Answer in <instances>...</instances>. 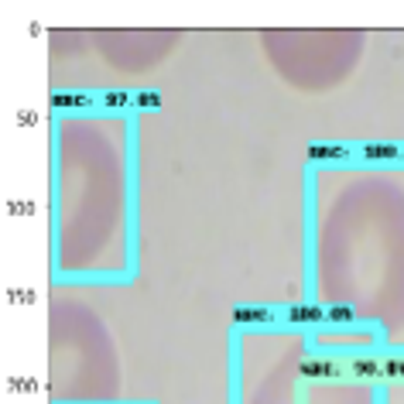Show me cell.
I'll use <instances>...</instances> for the list:
<instances>
[{
  "label": "cell",
  "mask_w": 404,
  "mask_h": 404,
  "mask_svg": "<svg viewBox=\"0 0 404 404\" xmlns=\"http://www.w3.org/2000/svg\"><path fill=\"white\" fill-rule=\"evenodd\" d=\"M233 319H236V322H271V315L260 312V308H236Z\"/></svg>",
  "instance_id": "2"
},
{
  "label": "cell",
  "mask_w": 404,
  "mask_h": 404,
  "mask_svg": "<svg viewBox=\"0 0 404 404\" xmlns=\"http://www.w3.org/2000/svg\"><path fill=\"white\" fill-rule=\"evenodd\" d=\"M288 319H295V322H298V319H326V315H322L319 308H291Z\"/></svg>",
  "instance_id": "3"
},
{
  "label": "cell",
  "mask_w": 404,
  "mask_h": 404,
  "mask_svg": "<svg viewBox=\"0 0 404 404\" xmlns=\"http://www.w3.org/2000/svg\"><path fill=\"white\" fill-rule=\"evenodd\" d=\"M154 99H158L154 93H144V96H141V103H144V106H154Z\"/></svg>",
  "instance_id": "5"
},
{
  "label": "cell",
  "mask_w": 404,
  "mask_h": 404,
  "mask_svg": "<svg viewBox=\"0 0 404 404\" xmlns=\"http://www.w3.org/2000/svg\"><path fill=\"white\" fill-rule=\"evenodd\" d=\"M55 103H62V106L65 103H86V96H55Z\"/></svg>",
  "instance_id": "4"
},
{
  "label": "cell",
  "mask_w": 404,
  "mask_h": 404,
  "mask_svg": "<svg viewBox=\"0 0 404 404\" xmlns=\"http://www.w3.org/2000/svg\"><path fill=\"white\" fill-rule=\"evenodd\" d=\"M302 373H305V377H336L339 366L326 363V360H305V363H302Z\"/></svg>",
  "instance_id": "1"
}]
</instances>
